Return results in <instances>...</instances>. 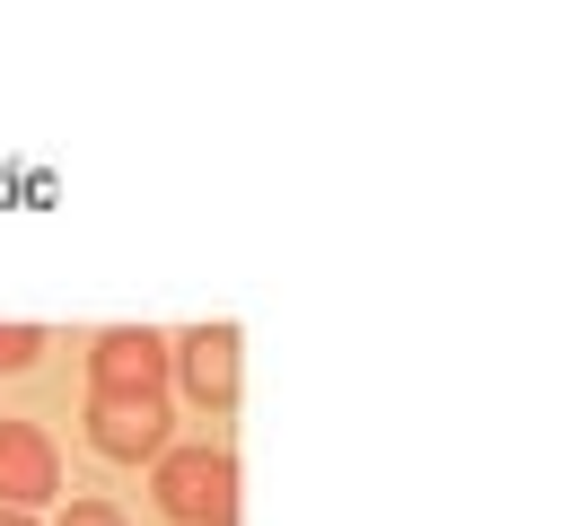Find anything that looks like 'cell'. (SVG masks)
Wrapping results in <instances>:
<instances>
[{
	"label": "cell",
	"mask_w": 561,
	"mask_h": 526,
	"mask_svg": "<svg viewBox=\"0 0 561 526\" xmlns=\"http://www.w3.org/2000/svg\"><path fill=\"white\" fill-rule=\"evenodd\" d=\"M167 386H184V403L228 412L237 403V324H193L167 342Z\"/></svg>",
	"instance_id": "4"
},
{
	"label": "cell",
	"mask_w": 561,
	"mask_h": 526,
	"mask_svg": "<svg viewBox=\"0 0 561 526\" xmlns=\"http://www.w3.org/2000/svg\"><path fill=\"white\" fill-rule=\"evenodd\" d=\"M149 491L175 526H237V456L193 438V447H167L149 465Z\"/></svg>",
	"instance_id": "1"
},
{
	"label": "cell",
	"mask_w": 561,
	"mask_h": 526,
	"mask_svg": "<svg viewBox=\"0 0 561 526\" xmlns=\"http://www.w3.org/2000/svg\"><path fill=\"white\" fill-rule=\"evenodd\" d=\"M79 421L105 465H158L175 447V395H88Z\"/></svg>",
	"instance_id": "2"
},
{
	"label": "cell",
	"mask_w": 561,
	"mask_h": 526,
	"mask_svg": "<svg viewBox=\"0 0 561 526\" xmlns=\"http://www.w3.org/2000/svg\"><path fill=\"white\" fill-rule=\"evenodd\" d=\"M35 359H44V324H0V377H18Z\"/></svg>",
	"instance_id": "6"
},
{
	"label": "cell",
	"mask_w": 561,
	"mask_h": 526,
	"mask_svg": "<svg viewBox=\"0 0 561 526\" xmlns=\"http://www.w3.org/2000/svg\"><path fill=\"white\" fill-rule=\"evenodd\" d=\"M53 526H131V517H123L114 500H70V508H61Z\"/></svg>",
	"instance_id": "7"
},
{
	"label": "cell",
	"mask_w": 561,
	"mask_h": 526,
	"mask_svg": "<svg viewBox=\"0 0 561 526\" xmlns=\"http://www.w3.org/2000/svg\"><path fill=\"white\" fill-rule=\"evenodd\" d=\"M0 526H35V517H18V508H0Z\"/></svg>",
	"instance_id": "8"
},
{
	"label": "cell",
	"mask_w": 561,
	"mask_h": 526,
	"mask_svg": "<svg viewBox=\"0 0 561 526\" xmlns=\"http://www.w3.org/2000/svg\"><path fill=\"white\" fill-rule=\"evenodd\" d=\"M88 395H175L167 386V333L114 324L88 342Z\"/></svg>",
	"instance_id": "3"
},
{
	"label": "cell",
	"mask_w": 561,
	"mask_h": 526,
	"mask_svg": "<svg viewBox=\"0 0 561 526\" xmlns=\"http://www.w3.org/2000/svg\"><path fill=\"white\" fill-rule=\"evenodd\" d=\"M53 491H61V447H53V430H44V421L0 412V508L35 517Z\"/></svg>",
	"instance_id": "5"
}]
</instances>
